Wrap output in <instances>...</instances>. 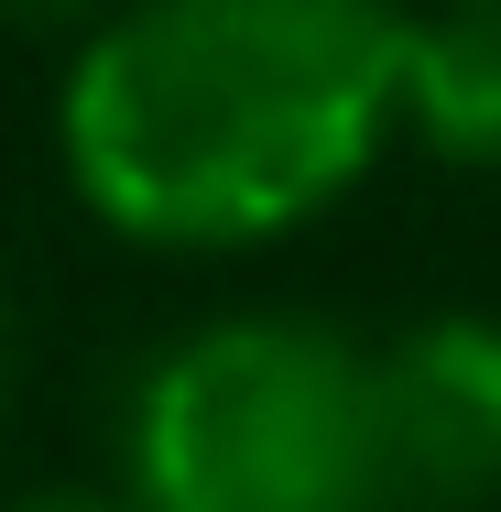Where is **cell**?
Masks as SVG:
<instances>
[{
  "label": "cell",
  "instance_id": "obj_1",
  "mask_svg": "<svg viewBox=\"0 0 501 512\" xmlns=\"http://www.w3.org/2000/svg\"><path fill=\"white\" fill-rule=\"evenodd\" d=\"M403 131V0H120L55 109L120 240L251 251L338 207Z\"/></svg>",
  "mask_w": 501,
  "mask_h": 512
},
{
  "label": "cell",
  "instance_id": "obj_2",
  "mask_svg": "<svg viewBox=\"0 0 501 512\" xmlns=\"http://www.w3.org/2000/svg\"><path fill=\"white\" fill-rule=\"evenodd\" d=\"M142 512H371V349L316 316H207L131 393Z\"/></svg>",
  "mask_w": 501,
  "mask_h": 512
},
{
  "label": "cell",
  "instance_id": "obj_3",
  "mask_svg": "<svg viewBox=\"0 0 501 512\" xmlns=\"http://www.w3.org/2000/svg\"><path fill=\"white\" fill-rule=\"evenodd\" d=\"M501 502V316H414L371 349V512Z\"/></svg>",
  "mask_w": 501,
  "mask_h": 512
},
{
  "label": "cell",
  "instance_id": "obj_4",
  "mask_svg": "<svg viewBox=\"0 0 501 512\" xmlns=\"http://www.w3.org/2000/svg\"><path fill=\"white\" fill-rule=\"evenodd\" d=\"M403 131L458 175H501V0L403 11Z\"/></svg>",
  "mask_w": 501,
  "mask_h": 512
},
{
  "label": "cell",
  "instance_id": "obj_5",
  "mask_svg": "<svg viewBox=\"0 0 501 512\" xmlns=\"http://www.w3.org/2000/svg\"><path fill=\"white\" fill-rule=\"evenodd\" d=\"M0 11H11V22H55V33H66V22H88V33H99L120 0H0Z\"/></svg>",
  "mask_w": 501,
  "mask_h": 512
},
{
  "label": "cell",
  "instance_id": "obj_6",
  "mask_svg": "<svg viewBox=\"0 0 501 512\" xmlns=\"http://www.w3.org/2000/svg\"><path fill=\"white\" fill-rule=\"evenodd\" d=\"M11 393H22V306H11V273H0V425H11Z\"/></svg>",
  "mask_w": 501,
  "mask_h": 512
},
{
  "label": "cell",
  "instance_id": "obj_7",
  "mask_svg": "<svg viewBox=\"0 0 501 512\" xmlns=\"http://www.w3.org/2000/svg\"><path fill=\"white\" fill-rule=\"evenodd\" d=\"M11 512H142L131 491H22Z\"/></svg>",
  "mask_w": 501,
  "mask_h": 512
}]
</instances>
